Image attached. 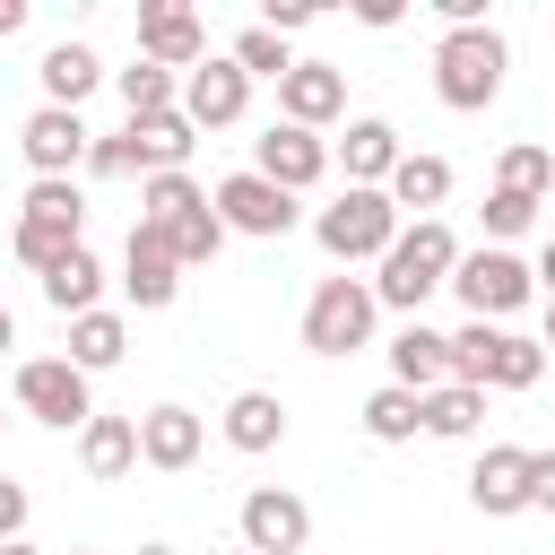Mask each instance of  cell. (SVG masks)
Returning a JSON list of instances; mask_svg holds the SVG:
<instances>
[{"instance_id": "obj_46", "label": "cell", "mask_w": 555, "mask_h": 555, "mask_svg": "<svg viewBox=\"0 0 555 555\" xmlns=\"http://www.w3.org/2000/svg\"><path fill=\"white\" fill-rule=\"evenodd\" d=\"M243 555H251V546H243Z\"/></svg>"}, {"instance_id": "obj_21", "label": "cell", "mask_w": 555, "mask_h": 555, "mask_svg": "<svg viewBox=\"0 0 555 555\" xmlns=\"http://www.w3.org/2000/svg\"><path fill=\"white\" fill-rule=\"evenodd\" d=\"M78 460H87V477H121V468L139 460V425H130V416H87Z\"/></svg>"}, {"instance_id": "obj_41", "label": "cell", "mask_w": 555, "mask_h": 555, "mask_svg": "<svg viewBox=\"0 0 555 555\" xmlns=\"http://www.w3.org/2000/svg\"><path fill=\"white\" fill-rule=\"evenodd\" d=\"M9 347H17V321H9V312H0V356H9Z\"/></svg>"}, {"instance_id": "obj_20", "label": "cell", "mask_w": 555, "mask_h": 555, "mask_svg": "<svg viewBox=\"0 0 555 555\" xmlns=\"http://www.w3.org/2000/svg\"><path fill=\"white\" fill-rule=\"evenodd\" d=\"M338 156H347L356 191H373V182H390V165H399V130H390V121H347Z\"/></svg>"}, {"instance_id": "obj_38", "label": "cell", "mask_w": 555, "mask_h": 555, "mask_svg": "<svg viewBox=\"0 0 555 555\" xmlns=\"http://www.w3.org/2000/svg\"><path fill=\"white\" fill-rule=\"evenodd\" d=\"M529 503L555 512V451H529Z\"/></svg>"}, {"instance_id": "obj_24", "label": "cell", "mask_w": 555, "mask_h": 555, "mask_svg": "<svg viewBox=\"0 0 555 555\" xmlns=\"http://www.w3.org/2000/svg\"><path fill=\"white\" fill-rule=\"evenodd\" d=\"M95 78H104V69H95L87 43H52V52H43V95H52L61 113H78V95H87Z\"/></svg>"}, {"instance_id": "obj_32", "label": "cell", "mask_w": 555, "mask_h": 555, "mask_svg": "<svg viewBox=\"0 0 555 555\" xmlns=\"http://www.w3.org/2000/svg\"><path fill=\"white\" fill-rule=\"evenodd\" d=\"M364 434H373V442H408V434H416V390H399V382L373 390V399H364Z\"/></svg>"}, {"instance_id": "obj_36", "label": "cell", "mask_w": 555, "mask_h": 555, "mask_svg": "<svg viewBox=\"0 0 555 555\" xmlns=\"http://www.w3.org/2000/svg\"><path fill=\"white\" fill-rule=\"evenodd\" d=\"M529 217H538V199H520V191H494V199H486V225H494V234H520Z\"/></svg>"}, {"instance_id": "obj_3", "label": "cell", "mask_w": 555, "mask_h": 555, "mask_svg": "<svg viewBox=\"0 0 555 555\" xmlns=\"http://www.w3.org/2000/svg\"><path fill=\"white\" fill-rule=\"evenodd\" d=\"M538 373H546V347H529L494 321H468L451 338V382H468V390H529Z\"/></svg>"}, {"instance_id": "obj_35", "label": "cell", "mask_w": 555, "mask_h": 555, "mask_svg": "<svg viewBox=\"0 0 555 555\" xmlns=\"http://www.w3.org/2000/svg\"><path fill=\"white\" fill-rule=\"evenodd\" d=\"M87 165H95L104 182H121V173H139V156H130V130H121V139H95V147H87Z\"/></svg>"}, {"instance_id": "obj_23", "label": "cell", "mask_w": 555, "mask_h": 555, "mask_svg": "<svg viewBox=\"0 0 555 555\" xmlns=\"http://www.w3.org/2000/svg\"><path fill=\"white\" fill-rule=\"evenodd\" d=\"M121 347H130L121 312H78V321H69V364H78V373H104V364H121Z\"/></svg>"}, {"instance_id": "obj_10", "label": "cell", "mask_w": 555, "mask_h": 555, "mask_svg": "<svg viewBox=\"0 0 555 555\" xmlns=\"http://www.w3.org/2000/svg\"><path fill=\"white\" fill-rule=\"evenodd\" d=\"M304 538H312V512H304L295 494H278V486L243 494V546H251V555H295Z\"/></svg>"}, {"instance_id": "obj_16", "label": "cell", "mask_w": 555, "mask_h": 555, "mask_svg": "<svg viewBox=\"0 0 555 555\" xmlns=\"http://www.w3.org/2000/svg\"><path fill=\"white\" fill-rule=\"evenodd\" d=\"M390 373H399V390H416V399L442 390V382H451V338H434L425 321H408V330L390 338Z\"/></svg>"}, {"instance_id": "obj_11", "label": "cell", "mask_w": 555, "mask_h": 555, "mask_svg": "<svg viewBox=\"0 0 555 555\" xmlns=\"http://www.w3.org/2000/svg\"><path fill=\"white\" fill-rule=\"evenodd\" d=\"M243 95H251V78L234 61H199L191 87H182V121L191 130H225V121H243Z\"/></svg>"}, {"instance_id": "obj_14", "label": "cell", "mask_w": 555, "mask_h": 555, "mask_svg": "<svg viewBox=\"0 0 555 555\" xmlns=\"http://www.w3.org/2000/svg\"><path fill=\"white\" fill-rule=\"evenodd\" d=\"M278 104H286L295 130H312V121H330V113L347 104V78H338L330 61H295V69L278 78Z\"/></svg>"}, {"instance_id": "obj_45", "label": "cell", "mask_w": 555, "mask_h": 555, "mask_svg": "<svg viewBox=\"0 0 555 555\" xmlns=\"http://www.w3.org/2000/svg\"><path fill=\"white\" fill-rule=\"evenodd\" d=\"M139 555H173V546H139Z\"/></svg>"}, {"instance_id": "obj_26", "label": "cell", "mask_w": 555, "mask_h": 555, "mask_svg": "<svg viewBox=\"0 0 555 555\" xmlns=\"http://www.w3.org/2000/svg\"><path fill=\"white\" fill-rule=\"evenodd\" d=\"M278 434H286V408H278L269 390H243V399L225 408V442H234V451H269Z\"/></svg>"}, {"instance_id": "obj_25", "label": "cell", "mask_w": 555, "mask_h": 555, "mask_svg": "<svg viewBox=\"0 0 555 555\" xmlns=\"http://www.w3.org/2000/svg\"><path fill=\"white\" fill-rule=\"evenodd\" d=\"M95 286H104V269H95V251H87V243H78L69 260H52V269H43V295H52L69 321H78V312H95Z\"/></svg>"}, {"instance_id": "obj_5", "label": "cell", "mask_w": 555, "mask_h": 555, "mask_svg": "<svg viewBox=\"0 0 555 555\" xmlns=\"http://www.w3.org/2000/svg\"><path fill=\"white\" fill-rule=\"evenodd\" d=\"M312 234H321V251H338V260H382V251L399 243V208H390V191H356V182H347V199H330Z\"/></svg>"}, {"instance_id": "obj_19", "label": "cell", "mask_w": 555, "mask_h": 555, "mask_svg": "<svg viewBox=\"0 0 555 555\" xmlns=\"http://www.w3.org/2000/svg\"><path fill=\"white\" fill-rule=\"evenodd\" d=\"M121 286H130L147 312H156V304H173V286H182V278H173V251H165V234H156L147 217L130 225V278H121Z\"/></svg>"}, {"instance_id": "obj_6", "label": "cell", "mask_w": 555, "mask_h": 555, "mask_svg": "<svg viewBox=\"0 0 555 555\" xmlns=\"http://www.w3.org/2000/svg\"><path fill=\"white\" fill-rule=\"evenodd\" d=\"M78 225H87V199L69 182H35L26 191V217H17V260L26 269H52L78 251Z\"/></svg>"}, {"instance_id": "obj_27", "label": "cell", "mask_w": 555, "mask_h": 555, "mask_svg": "<svg viewBox=\"0 0 555 555\" xmlns=\"http://www.w3.org/2000/svg\"><path fill=\"white\" fill-rule=\"evenodd\" d=\"M477 416H486V390H468V382H442V390L416 399V425L425 434H468Z\"/></svg>"}, {"instance_id": "obj_22", "label": "cell", "mask_w": 555, "mask_h": 555, "mask_svg": "<svg viewBox=\"0 0 555 555\" xmlns=\"http://www.w3.org/2000/svg\"><path fill=\"white\" fill-rule=\"evenodd\" d=\"M130 156H139L147 173H182V156H191V121H182V113L130 121Z\"/></svg>"}, {"instance_id": "obj_17", "label": "cell", "mask_w": 555, "mask_h": 555, "mask_svg": "<svg viewBox=\"0 0 555 555\" xmlns=\"http://www.w3.org/2000/svg\"><path fill=\"white\" fill-rule=\"evenodd\" d=\"M468 494H477V512H529V451H520V442H494V451L477 460Z\"/></svg>"}, {"instance_id": "obj_43", "label": "cell", "mask_w": 555, "mask_h": 555, "mask_svg": "<svg viewBox=\"0 0 555 555\" xmlns=\"http://www.w3.org/2000/svg\"><path fill=\"white\" fill-rule=\"evenodd\" d=\"M538 278H555V243H546V269H538Z\"/></svg>"}, {"instance_id": "obj_42", "label": "cell", "mask_w": 555, "mask_h": 555, "mask_svg": "<svg viewBox=\"0 0 555 555\" xmlns=\"http://www.w3.org/2000/svg\"><path fill=\"white\" fill-rule=\"evenodd\" d=\"M546 347H555V295H546Z\"/></svg>"}, {"instance_id": "obj_37", "label": "cell", "mask_w": 555, "mask_h": 555, "mask_svg": "<svg viewBox=\"0 0 555 555\" xmlns=\"http://www.w3.org/2000/svg\"><path fill=\"white\" fill-rule=\"evenodd\" d=\"M260 26H269V35L286 43L295 26H312V0H269V9H260Z\"/></svg>"}, {"instance_id": "obj_18", "label": "cell", "mask_w": 555, "mask_h": 555, "mask_svg": "<svg viewBox=\"0 0 555 555\" xmlns=\"http://www.w3.org/2000/svg\"><path fill=\"white\" fill-rule=\"evenodd\" d=\"M139 460L147 468H191L199 460V416L191 408H147L139 416Z\"/></svg>"}, {"instance_id": "obj_15", "label": "cell", "mask_w": 555, "mask_h": 555, "mask_svg": "<svg viewBox=\"0 0 555 555\" xmlns=\"http://www.w3.org/2000/svg\"><path fill=\"white\" fill-rule=\"evenodd\" d=\"M78 156H87V130H78V113H61V104L26 113V165H35L43 182H61Z\"/></svg>"}, {"instance_id": "obj_8", "label": "cell", "mask_w": 555, "mask_h": 555, "mask_svg": "<svg viewBox=\"0 0 555 555\" xmlns=\"http://www.w3.org/2000/svg\"><path fill=\"white\" fill-rule=\"evenodd\" d=\"M217 225H234V234H286L295 225V191H278L260 173H225L217 182Z\"/></svg>"}, {"instance_id": "obj_29", "label": "cell", "mask_w": 555, "mask_h": 555, "mask_svg": "<svg viewBox=\"0 0 555 555\" xmlns=\"http://www.w3.org/2000/svg\"><path fill=\"white\" fill-rule=\"evenodd\" d=\"M165 234V251H173V269H191V260H217V243H225V225H217V208H191V217H173V225H156Z\"/></svg>"}, {"instance_id": "obj_34", "label": "cell", "mask_w": 555, "mask_h": 555, "mask_svg": "<svg viewBox=\"0 0 555 555\" xmlns=\"http://www.w3.org/2000/svg\"><path fill=\"white\" fill-rule=\"evenodd\" d=\"M191 208H208L182 173H147V225H173V217H191Z\"/></svg>"}, {"instance_id": "obj_7", "label": "cell", "mask_w": 555, "mask_h": 555, "mask_svg": "<svg viewBox=\"0 0 555 555\" xmlns=\"http://www.w3.org/2000/svg\"><path fill=\"white\" fill-rule=\"evenodd\" d=\"M17 399H26V416H43V425H87V416H95V408H87V373H78L69 356L17 364Z\"/></svg>"}, {"instance_id": "obj_40", "label": "cell", "mask_w": 555, "mask_h": 555, "mask_svg": "<svg viewBox=\"0 0 555 555\" xmlns=\"http://www.w3.org/2000/svg\"><path fill=\"white\" fill-rule=\"evenodd\" d=\"M26 26V0H0V35H17Z\"/></svg>"}, {"instance_id": "obj_28", "label": "cell", "mask_w": 555, "mask_h": 555, "mask_svg": "<svg viewBox=\"0 0 555 555\" xmlns=\"http://www.w3.org/2000/svg\"><path fill=\"white\" fill-rule=\"evenodd\" d=\"M451 191V165L442 156H399L390 165V208H434Z\"/></svg>"}, {"instance_id": "obj_39", "label": "cell", "mask_w": 555, "mask_h": 555, "mask_svg": "<svg viewBox=\"0 0 555 555\" xmlns=\"http://www.w3.org/2000/svg\"><path fill=\"white\" fill-rule=\"evenodd\" d=\"M17 520H26V494H17V486H9V477H0V546H9V538H17Z\"/></svg>"}, {"instance_id": "obj_4", "label": "cell", "mask_w": 555, "mask_h": 555, "mask_svg": "<svg viewBox=\"0 0 555 555\" xmlns=\"http://www.w3.org/2000/svg\"><path fill=\"white\" fill-rule=\"evenodd\" d=\"M373 286L364 278H321L312 286V304H304V347L312 356H356L364 338H373Z\"/></svg>"}, {"instance_id": "obj_13", "label": "cell", "mask_w": 555, "mask_h": 555, "mask_svg": "<svg viewBox=\"0 0 555 555\" xmlns=\"http://www.w3.org/2000/svg\"><path fill=\"white\" fill-rule=\"evenodd\" d=\"M321 165H330V147L312 139V130H295V121H278L269 139H260V182H278V191H304V182H321Z\"/></svg>"}, {"instance_id": "obj_2", "label": "cell", "mask_w": 555, "mask_h": 555, "mask_svg": "<svg viewBox=\"0 0 555 555\" xmlns=\"http://www.w3.org/2000/svg\"><path fill=\"white\" fill-rule=\"evenodd\" d=\"M434 87H442L451 113L494 104V95H503V35H494V26H451V35L434 43Z\"/></svg>"}, {"instance_id": "obj_12", "label": "cell", "mask_w": 555, "mask_h": 555, "mask_svg": "<svg viewBox=\"0 0 555 555\" xmlns=\"http://www.w3.org/2000/svg\"><path fill=\"white\" fill-rule=\"evenodd\" d=\"M199 43H208V35H199V17H191L182 0H147V9H139V52H147L156 69H191Z\"/></svg>"}, {"instance_id": "obj_33", "label": "cell", "mask_w": 555, "mask_h": 555, "mask_svg": "<svg viewBox=\"0 0 555 555\" xmlns=\"http://www.w3.org/2000/svg\"><path fill=\"white\" fill-rule=\"evenodd\" d=\"M225 61H234V69H243V78H286V69H295V61H286V43H278V35H269V26H243V35H234V52H225Z\"/></svg>"}, {"instance_id": "obj_44", "label": "cell", "mask_w": 555, "mask_h": 555, "mask_svg": "<svg viewBox=\"0 0 555 555\" xmlns=\"http://www.w3.org/2000/svg\"><path fill=\"white\" fill-rule=\"evenodd\" d=\"M0 555H35V546H17V538H9V546H0Z\"/></svg>"}, {"instance_id": "obj_9", "label": "cell", "mask_w": 555, "mask_h": 555, "mask_svg": "<svg viewBox=\"0 0 555 555\" xmlns=\"http://www.w3.org/2000/svg\"><path fill=\"white\" fill-rule=\"evenodd\" d=\"M460 304L477 312V321H494V312H512V304H529V269L512 260V251H477V260H460Z\"/></svg>"}, {"instance_id": "obj_1", "label": "cell", "mask_w": 555, "mask_h": 555, "mask_svg": "<svg viewBox=\"0 0 555 555\" xmlns=\"http://www.w3.org/2000/svg\"><path fill=\"white\" fill-rule=\"evenodd\" d=\"M451 269H460V243H451V225H434V217H416L390 251H382V278H373V304H399V312H416L434 286H451Z\"/></svg>"}, {"instance_id": "obj_30", "label": "cell", "mask_w": 555, "mask_h": 555, "mask_svg": "<svg viewBox=\"0 0 555 555\" xmlns=\"http://www.w3.org/2000/svg\"><path fill=\"white\" fill-rule=\"evenodd\" d=\"M494 191L546 199V191H555V156H546V147H503V165H494Z\"/></svg>"}, {"instance_id": "obj_31", "label": "cell", "mask_w": 555, "mask_h": 555, "mask_svg": "<svg viewBox=\"0 0 555 555\" xmlns=\"http://www.w3.org/2000/svg\"><path fill=\"white\" fill-rule=\"evenodd\" d=\"M121 104H130V121H156V113H173V69H156V61L121 69Z\"/></svg>"}]
</instances>
